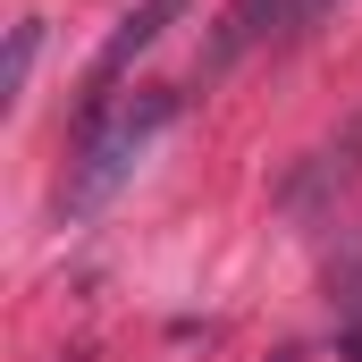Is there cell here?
Segmentation results:
<instances>
[{
	"mask_svg": "<svg viewBox=\"0 0 362 362\" xmlns=\"http://www.w3.org/2000/svg\"><path fill=\"white\" fill-rule=\"evenodd\" d=\"M354 177H362V118L337 135V144H320V152L286 177V211H295V219H320V211H329V194H346Z\"/></svg>",
	"mask_w": 362,
	"mask_h": 362,
	"instance_id": "3957f363",
	"label": "cell"
},
{
	"mask_svg": "<svg viewBox=\"0 0 362 362\" xmlns=\"http://www.w3.org/2000/svg\"><path fill=\"white\" fill-rule=\"evenodd\" d=\"M337 346L362 362V262H354V295H346V320H337Z\"/></svg>",
	"mask_w": 362,
	"mask_h": 362,
	"instance_id": "8992f818",
	"label": "cell"
},
{
	"mask_svg": "<svg viewBox=\"0 0 362 362\" xmlns=\"http://www.w3.org/2000/svg\"><path fill=\"white\" fill-rule=\"evenodd\" d=\"M329 8H337V0H303V17H329Z\"/></svg>",
	"mask_w": 362,
	"mask_h": 362,
	"instance_id": "52a82bcc",
	"label": "cell"
},
{
	"mask_svg": "<svg viewBox=\"0 0 362 362\" xmlns=\"http://www.w3.org/2000/svg\"><path fill=\"white\" fill-rule=\"evenodd\" d=\"M34 51H42V17H25L8 34V68H0V101H25V76H34Z\"/></svg>",
	"mask_w": 362,
	"mask_h": 362,
	"instance_id": "5b68a950",
	"label": "cell"
},
{
	"mask_svg": "<svg viewBox=\"0 0 362 362\" xmlns=\"http://www.w3.org/2000/svg\"><path fill=\"white\" fill-rule=\"evenodd\" d=\"M278 8H286V0H228L219 42H211V59H202V76H228V68H236V59H245V51H253V42L278 25Z\"/></svg>",
	"mask_w": 362,
	"mask_h": 362,
	"instance_id": "277c9868",
	"label": "cell"
},
{
	"mask_svg": "<svg viewBox=\"0 0 362 362\" xmlns=\"http://www.w3.org/2000/svg\"><path fill=\"white\" fill-rule=\"evenodd\" d=\"M177 17H185V0H135V8L118 17V34L101 42V59H93V76H85V101H76V127H85V118H101V110L118 101V85H127V68H135V59H144V51H152V42H160V34L177 25Z\"/></svg>",
	"mask_w": 362,
	"mask_h": 362,
	"instance_id": "7a4b0ae2",
	"label": "cell"
},
{
	"mask_svg": "<svg viewBox=\"0 0 362 362\" xmlns=\"http://www.w3.org/2000/svg\"><path fill=\"white\" fill-rule=\"evenodd\" d=\"M177 110H185V93L177 85H135V93H118L101 118H85L76 127V160H68V185H59V211L68 219H93L118 185L144 169V152L177 127Z\"/></svg>",
	"mask_w": 362,
	"mask_h": 362,
	"instance_id": "6da1fadb",
	"label": "cell"
}]
</instances>
